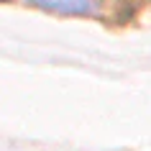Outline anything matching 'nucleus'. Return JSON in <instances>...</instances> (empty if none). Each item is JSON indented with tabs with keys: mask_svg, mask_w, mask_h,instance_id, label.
Listing matches in <instances>:
<instances>
[{
	"mask_svg": "<svg viewBox=\"0 0 151 151\" xmlns=\"http://www.w3.org/2000/svg\"><path fill=\"white\" fill-rule=\"evenodd\" d=\"M31 3L54 13H67V16H87V13H95L100 5V0H31Z\"/></svg>",
	"mask_w": 151,
	"mask_h": 151,
	"instance_id": "obj_1",
	"label": "nucleus"
}]
</instances>
